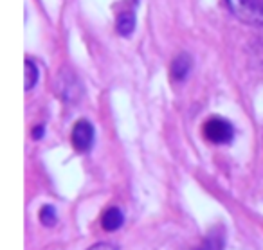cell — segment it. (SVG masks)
<instances>
[{"mask_svg":"<svg viewBox=\"0 0 263 250\" xmlns=\"http://www.w3.org/2000/svg\"><path fill=\"white\" fill-rule=\"evenodd\" d=\"M227 6L241 22L263 26V0H227Z\"/></svg>","mask_w":263,"mask_h":250,"instance_id":"1","label":"cell"},{"mask_svg":"<svg viewBox=\"0 0 263 250\" xmlns=\"http://www.w3.org/2000/svg\"><path fill=\"white\" fill-rule=\"evenodd\" d=\"M202 131H204V137L213 144H227L233 139V126L226 119H220V117L209 119L204 124Z\"/></svg>","mask_w":263,"mask_h":250,"instance_id":"2","label":"cell"},{"mask_svg":"<svg viewBox=\"0 0 263 250\" xmlns=\"http://www.w3.org/2000/svg\"><path fill=\"white\" fill-rule=\"evenodd\" d=\"M70 141H72V146L78 151H88L94 144V128H92V124L85 119L78 121L72 128Z\"/></svg>","mask_w":263,"mask_h":250,"instance_id":"3","label":"cell"},{"mask_svg":"<svg viewBox=\"0 0 263 250\" xmlns=\"http://www.w3.org/2000/svg\"><path fill=\"white\" fill-rule=\"evenodd\" d=\"M123 221H124L123 213H121L117 207H110V209H106L105 213H103L101 227L105 228V230L112 232V230H117V228L123 225Z\"/></svg>","mask_w":263,"mask_h":250,"instance_id":"4","label":"cell"},{"mask_svg":"<svg viewBox=\"0 0 263 250\" xmlns=\"http://www.w3.org/2000/svg\"><path fill=\"white\" fill-rule=\"evenodd\" d=\"M190 69H191L190 58H187V56H179V58H175V62L172 63V76L175 78L177 81H180L187 76Z\"/></svg>","mask_w":263,"mask_h":250,"instance_id":"5","label":"cell"},{"mask_svg":"<svg viewBox=\"0 0 263 250\" xmlns=\"http://www.w3.org/2000/svg\"><path fill=\"white\" fill-rule=\"evenodd\" d=\"M134 27H136V18H134V15H132V13H121L119 18H117V31H119L123 36H126V34H130L132 31H134Z\"/></svg>","mask_w":263,"mask_h":250,"instance_id":"6","label":"cell"},{"mask_svg":"<svg viewBox=\"0 0 263 250\" xmlns=\"http://www.w3.org/2000/svg\"><path fill=\"white\" fill-rule=\"evenodd\" d=\"M222 246H223L222 234L215 230V232H211L204 241H202V245L198 246L197 250H222Z\"/></svg>","mask_w":263,"mask_h":250,"instance_id":"7","label":"cell"},{"mask_svg":"<svg viewBox=\"0 0 263 250\" xmlns=\"http://www.w3.org/2000/svg\"><path fill=\"white\" fill-rule=\"evenodd\" d=\"M36 81H38V69H36V65H34L33 60L27 58L26 60V90L34 88Z\"/></svg>","mask_w":263,"mask_h":250,"instance_id":"8","label":"cell"},{"mask_svg":"<svg viewBox=\"0 0 263 250\" xmlns=\"http://www.w3.org/2000/svg\"><path fill=\"white\" fill-rule=\"evenodd\" d=\"M40 221L45 227H54L58 221V214H56L54 207L52 205H44L40 209Z\"/></svg>","mask_w":263,"mask_h":250,"instance_id":"9","label":"cell"},{"mask_svg":"<svg viewBox=\"0 0 263 250\" xmlns=\"http://www.w3.org/2000/svg\"><path fill=\"white\" fill-rule=\"evenodd\" d=\"M88 250H119L116 245H112V243H96L94 246H90Z\"/></svg>","mask_w":263,"mask_h":250,"instance_id":"10","label":"cell"},{"mask_svg":"<svg viewBox=\"0 0 263 250\" xmlns=\"http://www.w3.org/2000/svg\"><path fill=\"white\" fill-rule=\"evenodd\" d=\"M42 135H44V128H42V126L34 128V131H33V137H34V139H38V137H42Z\"/></svg>","mask_w":263,"mask_h":250,"instance_id":"11","label":"cell"}]
</instances>
